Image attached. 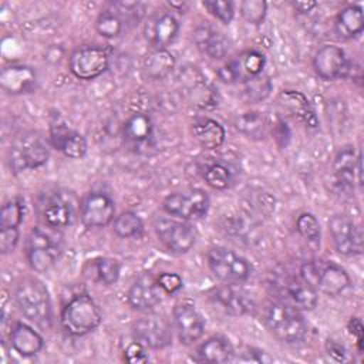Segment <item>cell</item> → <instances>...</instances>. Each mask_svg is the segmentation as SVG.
Returning a JSON list of instances; mask_svg holds the SVG:
<instances>
[{
  "label": "cell",
  "instance_id": "obj_1",
  "mask_svg": "<svg viewBox=\"0 0 364 364\" xmlns=\"http://www.w3.org/2000/svg\"><path fill=\"white\" fill-rule=\"evenodd\" d=\"M266 330L286 344L300 343L307 333V324L300 310L286 303H270L263 311Z\"/></svg>",
  "mask_w": 364,
  "mask_h": 364
},
{
  "label": "cell",
  "instance_id": "obj_2",
  "mask_svg": "<svg viewBox=\"0 0 364 364\" xmlns=\"http://www.w3.org/2000/svg\"><path fill=\"white\" fill-rule=\"evenodd\" d=\"M14 300L20 311L40 326H48L53 318L51 299L46 284L36 277L21 279L14 290Z\"/></svg>",
  "mask_w": 364,
  "mask_h": 364
},
{
  "label": "cell",
  "instance_id": "obj_3",
  "mask_svg": "<svg viewBox=\"0 0 364 364\" xmlns=\"http://www.w3.org/2000/svg\"><path fill=\"white\" fill-rule=\"evenodd\" d=\"M300 276L301 280L313 289L327 296H337L350 284L347 272L341 266L327 260H309L303 263L300 267Z\"/></svg>",
  "mask_w": 364,
  "mask_h": 364
},
{
  "label": "cell",
  "instance_id": "obj_4",
  "mask_svg": "<svg viewBox=\"0 0 364 364\" xmlns=\"http://www.w3.org/2000/svg\"><path fill=\"white\" fill-rule=\"evenodd\" d=\"M50 156L46 139L38 132H24L14 139L9 149V165L14 173L36 169Z\"/></svg>",
  "mask_w": 364,
  "mask_h": 364
},
{
  "label": "cell",
  "instance_id": "obj_5",
  "mask_svg": "<svg viewBox=\"0 0 364 364\" xmlns=\"http://www.w3.org/2000/svg\"><path fill=\"white\" fill-rule=\"evenodd\" d=\"M101 323V311L88 294L74 296L63 309L61 326L71 336H84Z\"/></svg>",
  "mask_w": 364,
  "mask_h": 364
},
{
  "label": "cell",
  "instance_id": "obj_6",
  "mask_svg": "<svg viewBox=\"0 0 364 364\" xmlns=\"http://www.w3.org/2000/svg\"><path fill=\"white\" fill-rule=\"evenodd\" d=\"M208 266L213 276L225 284L243 283L252 272L245 257L222 246H215L208 252Z\"/></svg>",
  "mask_w": 364,
  "mask_h": 364
},
{
  "label": "cell",
  "instance_id": "obj_7",
  "mask_svg": "<svg viewBox=\"0 0 364 364\" xmlns=\"http://www.w3.org/2000/svg\"><path fill=\"white\" fill-rule=\"evenodd\" d=\"M154 230L159 242L172 253H186L196 242L195 230L183 220L161 216L155 219Z\"/></svg>",
  "mask_w": 364,
  "mask_h": 364
},
{
  "label": "cell",
  "instance_id": "obj_8",
  "mask_svg": "<svg viewBox=\"0 0 364 364\" xmlns=\"http://www.w3.org/2000/svg\"><path fill=\"white\" fill-rule=\"evenodd\" d=\"M209 196L202 189L175 192L164 199L166 213L181 219H200L209 210Z\"/></svg>",
  "mask_w": 364,
  "mask_h": 364
},
{
  "label": "cell",
  "instance_id": "obj_9",
  "mask_svg": "<svg viewBox=\"0 0 364 364\" xmlns=\"http://www.w3.org/2000/svg\"><path fill=\"white\" fill-rule=\"evenodd\" d=\"M108 53L98 46L77 48L68 60L70 71L80 80H94L108 68Z\"/></svg>",
  "mask_w": 364,
  "mask_h": 364
},
{
  "label": "cell",
  "instance_id": "obj_10",
  "mask_svg": "<svg viewBox=\"0 0 364 364\" xmlns=\"http://www.w3.org/2000/svg\"><path fill=\"white\" fill-rule=\"evenodd\" d=\"M60 255L58 246L38 228H33L26 242V256L30 267L37 273L48 272Z\"/></svg>",
  "mask_w": 364,
  "mask_h": 364
},
{
  "label": "cell",
  "instance_id": "obj_11",
  "mask_svg": "<svg viewBox=\"0 0 364 364\" xmlns=\"http://www.w3.org/2000/svg\"><path fill=\"white\" fill-rule=\"evenodd\" d=\"M328 230L340 255L357 256L363 253V233L351 219L344 215H334L328 220Z\"/></svg>",
  "mask_w": 364,
  "mask_h": 364
},
{
  "label": "cell",
  "instance_id": "obj_12",
  "mask_svg": "<svg viewBox=\"0 0 364 364\" xmlns=\"http://www.w3.org/2000/svg\"><path fill=\"white\" fill-rule=\"evenodd\" d=\"M313 68L316 74L326 81L344 78L351 71V63L346 51L338 46H323L313 58Z\"/></svg>",
  "mask_w": 364,
  "mask_h": 364
},
{
  "label": "cell",
  "instance_id": "obj_13",
  "mask_svg": "<svg viewBox=\"0 0 364 364\" xmlns=\"http://www.w3.org/2000/svg\"><path fill=\"white\" fill-rule=\"evenodd\" d=\"M132 333L136 341L149 348H165L172 341L171 326L161 314H149L134 323Z\"/></svg>",
  "mask_w": 364,
  "mask_h": 364
},
{
  "label": "cell",
  "instance_id": "obj_14",
  "mask_svg": "<svg viewBox=\"0 0 364 364\" xmlns=\"http://www.w3.org/2000/svg\"><path fill=\"white\" fill-rule=\"evenodd\" d=\"M173 324L179 341L185 346L198 341L205 331V320L191 301H179L175 304Z\"/></svg>",
  "mask_w": 364,
  "mask_h": 364
},
{
  "label": "cell",
  "instance_id": "obj_15",
  "mask_svg": "<svg viewBox=\"0 0 364 364\" xmlns=\"http://www.w3.org/2000/svg\"><path fill=\"white\" fill-rule=\"evenodd\" d=\"M115 205L112 199L102 192L88 193L81 203V220L87 228H102L112 222Z\"/></svg>",
  "mask_w": 364,
  "mask_h": 364
},
{
  "label": "cell",
  "instance_id": "obj_16",
  "mask_svg": "<svg viewBox=\"0 0 364 364\" xmlns=\"http://www.w3.org/2000/svg\"><path fill=\"white\" fill-rule=\"evenodd\" d=\"M179 23L169 13L152 16L144 26V36L154 48H165L178 36Z\"/></svg>",
  "mask_w": 364,
  "mask_h": 364
},
{
  "label": "cell",
  "instance_id": "obj_17",
  "mask_svg": "<svg viewBox=\"0 0 364 364\" xmlns=\"http://www.w3.org/2000/svg\"><path fill=\"white\" fill-rule=\"evenodd\" d=\"M128 304L139 311L154 309L161 301V287L151 274H141L127 293Z\"/></svg>",
  "mask_w": 364,
  "mask_h": 364
},
{
  "label": "cell",
  "instance_id": "obj_18",
  "mask_svg": "<svg viewBox=\"0 0 364 364\" xmlns=\"http://www.w3.org/2000/svg\"><path fill=\"white\" fill-rule=\"evenodd\" d=\"M50 142L51 145L61 151L65 156L78 159L87 154L85 138L74 129H70L63 122H54L50 127Z\"/></svg>",
  "mask_w": 364,
  "mask_h": 364
},
{
  "label": "cell",
  "instance_id": "obj_19",
  "mask_svg": "<svg viewBox=\"0 0 364 364\" xmlns=\"http://www.w3.org/2000/svg\"><path fill=\"white\" fill-rule=\"evenodd\" d=\"M333 171L336 179L344 188H353L354 181L361 183V152L355 154L354 146H343L334 156Z\"/></svg>",
  "mask_w": 364,
  "mask_h": 364
},
{
  "label": "cell",
  "instance_id": "obj_20",
  "mask_svg": "<svg viewBox=\"0 0 364 364\" xmlns=\"http://www.w3.org/2000/svg\"><path fill=\"white\" fill-rule=\"evenodd\" d=\"M43 222L53 229L67 228L74 222L75 212L71 200L63 193H53L41 206Z\"/></svg>",
  "mask_w": 364,
  "mask_h": 364
},
{
  "label": "cell",
  "instance_id": "obj_21",
  "mask_svg": "<svg viewBox=\"0 0 364 364\" xmlns=\"http://www.w3.org/2000/svg\"><path fill=\"white\" fill-rule=\"evenodd\" d=\"M36 73L27 65L4 67L0 73V85L10 94H26L36 88Z\"/></svg>",
  "mask_w": 364,
  "mask_h": 364
},
{
  "label": "cell",
  "instance_id": "obj_22",
  "mask_svg": "<svg viewBox=\"0 0 364 364\" xmlns=\"http://www.w3.org/2000/svg\"><path fill=\"white\" fill-rule=\"evenodd\" d=\"M124 139L134 148H145L154 138V122L145 112H135L122 125Z\"/></svg>",
  "mask_w": 364,
  "mask_h": 364
},
{
  "label": "cell",
  "instance_id": "obj_23",
  "mask_svg": "<svg viewBox=\"0 0 364 364\" xmlns=\"http://www.w3.org/2000/svg\"><path fill=\"white\" fill-rule=\"evenodd\" d=\"M196 47L210 58H222L229 50V43L223 34L209 26H199L193 31Z\"/></svg>",
  "mask_w": 364,
  "mask_h": 364
},
{
  "label": "cell",
  "instance_id": "obj_24",
  "mask_svg": "<svg viewBox=\"0 0 364 364\" xmlns=\"http://www.w3.org/2000/svg\"><path fill=\"white\" fill-rule=\"evenodd\" d=\"M10 344L16 353L23 357H31L41 351L43 337L30 326L17 323L10 333Z\"/></svg>",
  "mask_w": 364,
  "mask_h": 364
},
{
  "label": "cell",
  "instance_id": "obj_25",
  "mask_svg": "<svg viewBox=\"0 0 364 364\" xmlns=\"http://www.w3.org/2000/svg\"><path fill=\"white\" fill-rule=\"evenodd\" d=\"M279 101L299 121L304 122L307 127H311V128L317 127L318 119L316 117V112H314L310 101L306 98L304 94H301L300 91L284 90L279 95Z\"/></svg>",
  "mask_w": 364,
  "mask_h": 364
},
{
  "label": "cell",
  "instance_id": "obj_26",
  "mask_svg": "<svg viewBox=\"0 0 364 364\" xmlns=\"http://www.w3.org/2000/svg\"><path fill=\"white\" fill-rule=\"evenodd\" d=\"M364 28V13L361 6L350 4L338 11L334 20V31L340 38L350 40Z\"/></svg>",
  "mask_w": 364,
  "mask_h": 364
},
{
  "label": "cell",
  "instance_id": "obj_27",
  "mask_svg": "<svg viewBox=\"0 0 364 364\" xmlns=\"http://www.w3.org/2000/svg\"><path fill=\"white\" fill-rule=\"evenodd\" d=\"M233 347L222 336H213L205 340L196 350V358L205 363H228L233 360Z\"/></svg>",
  "mask_w": 364,
  "mask_h": 364
},
{
  "label": "cell",
  "instance_id": "obj_28",
  "mask_svg": "<svg viewBox=\"0 0 364 364\" xmlns=\"http://www.w3.org/2000/svg\"><path fill=\"white\" fill-rule=\"evenodd\" d=\"M193 138L206 149H216L225 141L223 127L212 118H199L192 124Z\"/></svg>",
  "mask_w": 364,
  "mask_h": 364
},
{
  "label": "cell",
  "instance_id": "obj_29",
  "mask_svg": "<svg viewBox=\"0 0 364 364\" xmlns=\"http://www.w3.org/2000/svg\"><path fill=\"white\" fill-rule=\"evenodd\" d=\"M213 299L228 313H230L233 316H245V314L252 313L253 309H255V304L249 297H246L242 293L235 291L233 289H230L228 286L216 289L215 294H213Z\"/></svg>",
  "mask_w": 364,
  "mask_h": 364
},
{
  "label": "cell",
  "instance_id": "obj_30",
  "mask_svg": "<svg viewBox=\"0 0 364 364\" xmlns=\"http://www.w3.org/2000/svg\"><path fill=\"white\" fill-rule=\"evenodd\" d=\"M144 73L152 80L165 78L175 67V57L166 48H155L144 58Z\"/></svg>",
  "mask_w": 364,
  "mask_h": 364
},
{
  "label": "cell",
  "instance_id": "obj_31",
  "mask_svg": "<svg viewBox=\"0 0 364 364\" xmlns=\"http://www.w3.org/2000/svg\"><path fill=\"white\" fill-rule=\"evenodd\" d=\"M287 297L299 310H313L317 306V291L304 280H290L286 284Z\"/></svg>",
  "mask_w": 364,
  "mask_h": 364
},
{
  "label": "cell",
  "instance_id": "obj_32",
  "mask_svg": "<svg viewBox=\"0 0 364 364\" xmlns=\"http://www.w3.org/2000/svg\"><path fill=\"white\" fill-rule=\"evenodd\" d=\"M235 127L250 139H264L269 132V122L262 112H246L236 118Z\"/></svg>",
  "mask_w": 364,
  "mask_h": 364
},
{
  "label": "cell",
  "instance_id": "obj_33",
  "mask_svg": "<svg viewBox=\"0 0 364 364\" xmlns=\"http://www.w3.org/2000/svg\"><path fill=\"white\" fill-rule=\"evenodd\" d=\"M232 63L236 68L239 80L245 81L247 78H252V77H256V75L262 74V71L264 68V64H266V58L262 53L250 50V51L242 53Z\"/></svg>",
  "mask_w": 364,
  "mask_h": 364
},
{
  "label": "cell",
  "instance_id": "obj_34",
  "mask_svg": "<svg viewBox=\"0 0 364 364\" xmlns=\"http://www.w3.org/2000/svg\"><path fill=\"white\" fill-rule=\"evenodd\" d=\"M189 80L191 81L186 84V94L189 100L200 108H208L215 105V91L209 84H206L203 77L198 75L196 78L193 75Z\"/></svg>",
  "mask_w": 364,
  "mask_h": 364
},
{
  "label": "cell",
  "instance_id": "obj_35",
  "mask_svg": "<svg viewBox=\"0 0 364 364\" xmlns=\"http://www.w3.org/2000/svg\"><path fill=\"white\" fill-rule=\"evenodd\" d=\"M296 230L309 243L310 247L317 250L320 247V225L311 213H301L296 220Z\"/></svg>",
  "mask_w": 364,
  "mask_h": 364
},
{
  "label": "cell",
  "instance_id": "obj_36",
  "mask_svg": "<svg viewBox=\"0 0 364 364\" xmlns=\"http://www.w3.org/2000/svg\"><path fill=\"white\" fill-rule=\"evenodd\" d=\"M142 220L141 218L131 210L122 212L119 216L114 219V233L118 237H134L142 232Z\"/></svg>",
  "mask_w": 364,
  "mask_h": 364
},
{
  "label": "cell",
  "instance_id": "obj_37",
  "mask_svg": "<svg viewBox=\"0 0 364 364\" xmlns=\"http://www.w3.org/2000/svg\"><path fill=\"white\" fill-rule=\"evenodd\" d=\"M272 81L269 77L256 75L243 81V97L247 102H260L269 97Z\"/></svg>",
  "mask_w": 364,
  "mask_h": 364
},
{
  "label": "cell",
  "instance_id": "obj_38",
  "mask_svg": "<svg viewBox=\"0 0 364 364\" xmlns=\"http://www.w3.org/2000/svg\"><path fill=\"white\" fill-rule=\"evenodd\" d=\"M95 277L105 286L117 283L121 273V264L117 259L112 257H97L92 262Z\"/></svg>",
  "mask_w": 364,
  "mask_h": 364
},
{
  "label": "cell",
  "instance_id": "obj_39",
  "mask_svg": "<svg viewBox=\"0 0 364 364\" xmlns=\"http://www.w3.org/2000/svg\"><path fill=\"white\" fill-rule=\"evenodd\" d=\"M122 27H124L122 18L114 10H105L100 13L95 20V30L98 31L100 36L105 38L118 37L122 31Z\"/></svg>",
  "mask_w": 364,
  "mask_h": 364
},
{
  "label": "cell",
  "instance_id": "obj_40",
  "mask_svg": "<svg viewBox=\"0 0 364 364\" xmlns=\"http://www.w3.org/2000/svg\"><path fill=\"white\" fill-rule=\"evenodd\" d=\"M203 179L210 188L223 191L228 189L232 183V172L226 165L215 162L205 166Z\"/></svg>",
  "mask_w": 364,
  "mask_h": 364
},
{
  "label": "cell",
  "instance_id": "obj_41",
  "mask_svg": "<svg viewBox=\"0 0 364 364\" xmlns=\"http://www.w3.org/2000/svg\"><path fill=\"white\" fill-rule=\"evenodd\" d=\"M24 215V206L18 199L9 200L0 210V229H11L20 226Z\"/></svg>",
  "mask_w": 364,
  "mask_h": 364
},
{
  "label": "cell",
  "instance_id": "obj_42",
  "mask_svg": "<svg viewBox=\"0 0 364 364\" xmlns=\"http://www.w3.org/2000/svg\"><path fill=\"white\" fill-rule=\"evenodd\" d=\"M267 11V3L263 0H245L240 3V14L250 24H260Z\"/></svg>",
  "mask_w": 364,
  "mask_h": 364
},
{
  "label": "cell",
  "instance_id": "obj_43",
  "mask_svg": "<svg viewBox=\"0 0 364 364\" xmlns=\"http://www.w3.org/2000/svg\"><path fill=\"white\" fill-rule=\"evenodd\" d=\"M203 6L208 11L225 24H229L235 16V6L228 0H205Z\"/></svg>",
  "mask_w": 364,
  "mask_h": 364
},
{
  "label": "cell",
  "instance_id": "obj_44",
  "mask_svg": "<svg viewBox=\"0 0 364 364\" xmlns=\"http://www.w3.org/2000/svg\"><path fill=\"white\" fill-rule=\"evenodd\" d=\"M158 286L168 294L176 293L182 287V277L176 273H161L156 277Z\"/></svg>",
  "mask_w": 364,
  "mask_h": 364
},
{
  "label": "cell",
  "instance_id": "obj_45",
  "mask_svg": "<svg viewBox=\"0 0 364 364\" xmlns=\"http://www.w3.org/2000/svg\"><path fill=\"white\" fill-rule=\"evenodd\" d=\"M18 229H0V250L3 255L11 253L18 243Z\"/></svg>",
  "mask_w": 364,
  "mask_h": 364
},
{
  "label": "cell",
  "instance_id": "obj_46",
  "mask_svg": "<svg viewBox=\"0 0 364 364\" xmlns=\"http://www.w3.org/2000/svg\"><path fill=\"white\" fill-rule=\"evenodd\" d=\"M124 357H125V360L128 363H132V364H141V363H146L148 361V354L145 353L144 346L139 341L131 343L125 348Z\"/></svg>",
  "mask_w": 364,
  "mask_h": 364
},
{
  "label": "cell",
  "instance_id": "obj_47",
  "mask_svg": "<svg viewBox=\"0 0 364 364\" xmlns=\"http://www.w3.org/2000/svg\"><path fill=\"white\" fill-rule=\"evenodd\" d=\"M347 328H348L350 334H353L355 337L358 350L361 351L363 350V334H364V327H363L361 320L357 318V317H351L348 324H347Z\"/></svg>",
  "mask_w": 364,
  "mask_h": 364
},
{
  "label": "cell",
  "instance_id": "obj_48",
  "mask_svg": "<svg viewBox=\"0 0 364 364\" xmlns=\"http://www.w3.org/2000/svg\"><path fill=\"white\" fill-rule=\"evenodd\" d=\"M326 350H327L328 355L333 357L336 361H346V358H347V350L341 344L336 343L334 340L326 341Z\"/></svg>",
  "mask_w": 364,
  "mask_h": 364
},
{
  "label": "cell",
  "instance_id": "obj_49",
  "mask_svg": "<svg viewBox=\"0 0 364 364\" xmlns=\"http://www.w3.org/2000/svg\"><path fill=\"white\" fill-rule=\"evenodd\" d=\"M218 77L222 82H226V84H232V82H236L239 80L237 77V73H236V68L233 65V63H228L225 67H222L219 71H218Z\"/></svg>",
  "mask_w": 364,
  "mask_h": 364
},
{
  "label": "cell",
  "instance_id": "obj_50",
  "mask_svg": "<svg viewBox=\"0 0 364 364\" xmlns=\"http://www.w3.org/2000/svg\"><path fill=\"white\" fill-rule=\"evenodd\" d=\"M243 361H255V363H267V361H272V358L262 350H257V348H246L243 351V357L240 358Z\"/></svg>",
  "mask_w": 364,
  "mask_h": 364
},
{
  "label": "cell",
  "instance_id": "obj_51",
  "mask_svg": "<svg viewBox=\"0 0 364 364\" xmlns=\"http://www.w3.org/2000/svg\"><path fill=\"white\" fill-rule=\"evenodd\" d=\"M291 6L299 13L306 14V13H310L314 7H317V3L316 1H293Z\"/></svg>",
  "mask_w": 364,
  "mask_h": 364
}]
</instances>
